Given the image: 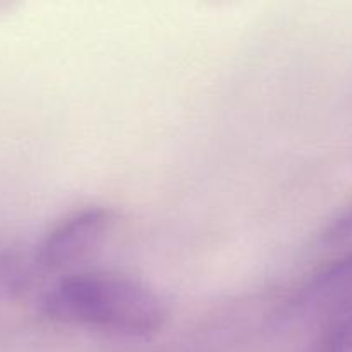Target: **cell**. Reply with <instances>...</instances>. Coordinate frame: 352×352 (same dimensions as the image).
Here are the masks:
<instances>
[{"instance_id": "6da1fadb", "label": "cell", "mask_w": 352, "mask_h": 352, "mask_svg": "<svg viewBox=\"0 0 352 352\" xmlns=\"http://www.w3.org/2000/svg\"><path fill=\"white\" fill-rule=\"evenodd\" d=\"M43 311L57 323L127 337L150 336L167 318L164 301L153 289L110 272L64 277L47 292Z\"/></svg>"}, {"instance_id": "7a4b0ae2", "label": "cell", "mask_w": 352, "mask_h": 352, "mask_svg": "<svg viewBox=\"0 0 352 352\" xmlns=\"http://www.w3.org/2000/svg\"><path fill=\"white\" fill-rule=\"evenodd\" d=\"M112 223L105 206L76 210L55 223L38 246V261L47 268H64L91 253Z\"/></svg>"}, {"instance_id": "3957f363", "label": "cell", "mask_w": 352, "mask_h": 352, "mask_svg": "<svg viewBox=\"0 0 352 352\" xmlns=\"http://www.w3.org/2000/svg\"><path fill=\"white\" fill-rule=\"evenodd\" d=\"M309 352H352V305L323 320Z\"/></svg>"}]
</instances>
